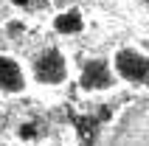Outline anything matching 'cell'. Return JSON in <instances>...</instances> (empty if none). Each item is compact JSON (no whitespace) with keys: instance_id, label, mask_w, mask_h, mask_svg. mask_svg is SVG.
Segmentation results:
<instances>
[{"instance_id":"obj_1","label":"cell","mask_w":149,"mask_h":146,"mask_svg":"<svg viewBox=\"0 0 149 146\" xmlns=\"http://www.w3.org/2000/svg\"><path fill=\"white\" fill-rule=\"evenodd\" d=\"M110 146H149V110L146 98H138L121 113Z\"/></svg>"},{"instance_id":"obj_2","label":"cell","mask_w":149,"mask_h":146,"mask_svg":"<svg viewBox=\"0 0 149 146\" xmlns=\"http://www.w3.org/2000/svg\"><path fill=\"white\" fill-rule=\"evenodd\" d=\"M113 76L130 81V84H143L149 73V59L138 48H118L113 56Z\"/></svg>"},{"instance_id":"obj_3","label":"cell","mask_w":149,"mask_h":146,"mask_svg":"<svg viewBox=\"0 0 149 146\" xmlns=\"http://www.w3.org/2000/svg\"><path fill=\"white\" fill-rule=\"evenodd\" d=\"M31 73L40 84H62L68 79V59L62 56V51L48 48L31 62Z\"/></svg>"},{"instance_id":"obj_4","label":"cell","mask_w":149,"mask_h":146,"mask_svg":"<svg viewBox=\"0 0 149 146\" xmlns=\"http://www.w3.org/2000/svg\"><path fill=\"white\" fill-rule=\"evenodd\" d=\"M113 67H110L107 59H87L82 65V73H79V84L84 90H104L113 84Z\"/></svg>"},{"instance_id":"obj_5","label":"cell","mask_w":149,"mask_h":146,"mask_svg":"<svg viewBox=\"0 0 149 146\" xmlns=\"http://www.w3.org/2000/svg\"><path fill=\"white\" fill-rule=\"evenodd\" d=\"M28 79H25L23 65L11 56H0V93L3 96H17L23 93Z\"/></svg>"},{"instance_id":"obj_6","label":"cell","mask_w":149,"mask_h":146,"mask_svg":"<svg viewBox=\"0 0 149 146\" xmlns=\"http://www.w3.org/2000/svg\"><path fill=\"white\" fill-rule=\"evenodd\" d=\"M82 28H84V17H82V11H76V8L59 11V14L54 17V31H56V34L70 37V34H79Z\"/></svg>"},{"instance_id":"obj_7","label":"cell","mask_w":149,"mask_h":146,"mask_svg":"<svg viewBox=\"0 0 149 146\" xmlns=\"http://www.w3.org/2000/svg\"><path fill=\"white\" fill-rule=\"evenodd\" d=\"M6 34H8V37H20V34H23V23H8L6 25Z\"/></svg>"},{"instance_id":"obj_8","label":"cell","mask_w":149,"mask_h":146,"mask_svg":"<svg viewBox=\"0 0 149 146\" xmlns=\"http://www.w3.org/2000/svg\"><path fill=\"white\" fill-rule=\"evenodd\" d=\"M31 3H34V0H14V6H23V8H28Z\"/></svg>"}]
</instances>
